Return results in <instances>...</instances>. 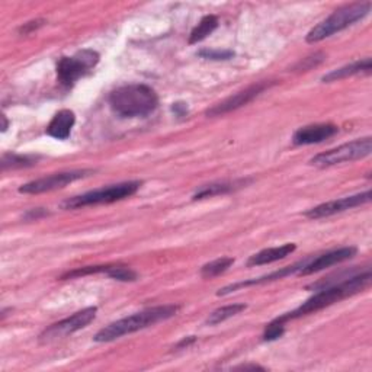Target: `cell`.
Listing matches in <instances>:
<instances>
[{
  "label": "cell",
  "mask_w": 372,
  "mask_h": 372,
  "mask_svg": "<svg viewBox=\"0 0 372 372\" xmlns=\"http://www.w3.org/2000/svg\"><path fill=\"white\" fill-rule=\"evenodd\" d=\"M246 309H247L246 304H230V306H224V307H222V309H218V310L212 311V313L208 316V318H207L206 323H207L208 326H217V325H219V323H223V321H226V320H228V318H231V317H234V316L240 314V313L245 311Z\"/></svg>",
  "instance_id": "obj_19"
},
{
  "label": "cell",
  "mask_w": 372,
  "mask_h": 372,
  "mask_svg": "<svg viewBox=\"0 0 372 372\" xmlns=\"http://www.w3.org/2000/svg\"><path fill=\"white\" fill-rule=\"evenodd\" d=\"M358 253V249L353 247V246H349V247H341V249H334V250H330V251H326L323 253V255H320L317 258H310L306 265H304L300 270V275L302 277H307V275H313V274H317L320 272V270H325L330 266H334V265H339V263H343L352 258L357 256Z\"/></svg>",
  "instance_id": "obj_12"
},
{
  "label": "cell",
  "mask_w": 372,
  "mask_h": 372,
  "mask_svg": "<svg viewBox=\"0 0 372 372\" xmlns=\"http://www.w3.org/2000/svg\"><path fill=\"white\" fill-rule=\"evenodd\" d=\"M196 337L195 336H188V337H183L180 342H178V345L175 346L176 349H185V348H189L192 343H195Z\"/></svg>",
  "instance_id": "obj_29"
},
{
  "label": "cell",
  "mask_w": 372,
  "mask_h": 372,
  "mask_svg": "<svg viewBox=\"0 0 372 372\" xmlns=\"http://www.w3.org/2000/svg\"><path fill=\"white\" fill-rule=\"evenodd\" d=\"M285 333V323L281 321L278 317L275 320L270 321V323L266 326L265 333H263V341L266 342H272L279 339Z\"/></svg>",
  "instance_id": "obj_24"
},
{
  "label": "cell",
  "mask_w": 372,
  "mask_h": 372,
  "mask_svg": "<svg viewBox=\"0 0 372 372\" xmlns=\"http://www.w3.org/2000/svg\"><path fill=\"white\" fill-rule=\"evenodd\" d=\"M198 56L201 59H206V60H230L234 57V52L231 49H219V48H204V49H199Z\"/></svg>",
  "instance_id": "obj_25"
},
{
  "label": "cell",
  "mask_w": 372,
  "mask_h": 372,
  "mask_svg": "<svg viewBox=\"0 0 372 372\" xmlns=\"http://www.w3.org/2000/svg\"><path fill=\"white\" fill-rule=\"evenodd\" d=\"M107 275L112 279L121 281V282H134L137 279V274L125 265H111L107 270Z\"/></svg>",
  "instance_id": "obj_22"
},
{
  "label": "cell",
  "mask_w": 372,
  "mask_h": 372,
  "mask_svg": "<svg viewBox=\"0 0 372 372\" xmlns=\"http://www.w3.org/2000/svg\"><path fill=\"white\" fill-rule=\"evenodd\" d=\"M218 28V18L215 15H207L201 20V22L194 28L189 36V44H198L206 40L208 36Z\"/></svg>",
  "instance_id": "obj_18"
},
{
  "label": "cell",
  "mask_w": 372,
  "mask_h": 372,
  "mask_svg": "<svg viewBox=\"0 0 372 372\" xmlns=\"http://www.w3.org/2000/svg\"><path fill=\"white\" fill-rule=\"evenodd\" d=\"M140 188H141V182L139 180L116 183V185L107 186V188L104 186V188L89 191L86 194L65 199L61 204V207L64 210H79V208L92 207V206L112 204V202L123 201L125 198L132 196Z\"/></svg>",
  "instance_id": "obj_5"
},
{
  "label": "cell",
  "mask_w": 372,
  "mask_h": 372,
  "mask_svg": "<svg viewBox=\"0 0 372 372\" xmlns=\"http://www.w3.org/2000/svg\"><path fill=\"white\" fill-rule=\"evenodd\" d=\"M180 310L179 306H175V304H166V306H157V307H150L146 309L140 313H134L128 317L120 318L114 321V323L105 326L104 329H100L93 341L99 343H107L120 339L123 336L135 333L139 330H143L146 327H150L153 325L160 323V321L172 318L178 314Z\"/></svg>",
  "instance_id": "obj_2"
},
{
  "label": "cell",
  "mask_w": 372,
  "mask_h": 372,
  "mask_svg": "<svg viewBox=\"0 0 372 372\" xmlns=\"http://www.w3.org/2000/svg\"><path fill=\"white\" fill-rule=\"evenodd\" d=\"M2 121H3V124H2V132H5L8 130V127H9V123L6 120V115H2Z\"/></svg>",
  "instance_id": "obj_31"
},
{
  "label": "cell",
  "mask_w": 372,
  "mask_h": 372,
  "mask_svg": "<svg viewBox=\"0 0 372 372\" xmlns=\"http://www.w3.org/2000/svg\"><path fill=\"white\" fill-rule=\"evenodd\" d=\"M371 69H372L371 59H364V60H358L355 63H350L348 65H343V67H341V69L332 70L330 73H327V75H325L323 77H321V80H323L325 83H332V82L342 80V79H346V77H350V76H355V75H359V73L369 75Z\"/></svg>",
  "instance_id": "obj_17"
},
{
  "label": "cell",
  "mask_w": 372,
  "mask_h": 372,
  "mask_svg": "<svg viewBox=\"0 0 372 372\" xmlns=\"http://www.w3.org/2000/svg\"><path fill=\"white\" fill-rule=\"evenodd\" d=\"M371 151H372V139L365 137V139L355 140V141L342 144L336 148L327 150L325 151V153H320L310 160V164L316 167H321V169L330 167V166L364 159L371 155Z\"/></svg>",
  "instance_id": "obj_7"
},
{
  "label": "cell",
  "mask_w": 372,
  "mask_h": 372,
  "mask_svg": "<svg viewBox=\"0 0 372 372\" xmlns=\"http://www.w3.org/2000/svg\"><path fill=\"white\" fill-rule=\"evenodd\" d=\"M44 24H45L44 20H37V21L26 22L20 28V33H24V36H26V33H31L33 31H37L38 28H41Z\"/></svg>",
  "instance_id": "obj_27"
},
{
  "label": "cell",
  "mask_w": 372,
  "mask_h": 372,
  "mask_svg": "<svg viewBox=\"0 0 372 372\" xmlns=\"http://www.w3.org/2000/svg\"><path fill=\"white\" fill-rule=\"evenodd\" d=\"M172 111L175 112L176 116H185L186 114H188V105H186L185 102H175L172 105Z\"/></svg>",
  "instance_id": "obj_28"
},
{
  "label": "cell",
  "mask_w": 372,
  "mask_h": 372,
  "mask_svg": "<svg viewBox=\"0 0 372 372\" xmlns=\"http://www.w3.org/2000/svg\"><path fill=\"white\" fill-rule=\"evenodd\" d=\"M42 215H47V211H44L42 208H37V210H31V211L26 214V218H28V219H33V218L38 219V218L42 217Z\"/></svg>",
  "instance_id": "obj_30"
},
{
  "label": "cell",
  "mask_w": 372,
  "mask_h": 372,
  "mask_svg": "<svg viewBox=\"0 0 372 372\" xmlns=\"http://www.w3.org/2000/svg\"><path fill=\"white\" fill-rule=\"evenodd\" d=\"M111 265H100V266H84V268H79L75 270H69V272H65L60 279H73V278H80V277H86V275H93V274H100V272H105L109 269Z\"/></svg>",
  "instance_id": "obj_23"
},
{
  "label": "cell",
  "mask_w": 372,
  "mask_h": 372,
  "mask_svg": "<svg viewBox=\"0 0 372 372\" xmlns=\"http://www.w3.org/2000/svg\"><path fill=\"white\" fill-rule=\"evenodd\" d=\"M37 157L33 156H22V155H15V153H6L2 156V171H8V169H21V167H29L37 164Z\"/></svg>",
  "instance_id": "obj_21"
},
{
  "label": "cell",
  "mask_w": 372,
  "mask_h": 372,
  "mask_svg": "<svg viewBox=\"0 0 372 372\" xmlns=\"http://www.w3.org/2000/svg\"><path fill=\"white\" fill-rule=\"evenodd\" d=\"M326 57L323 53H316L310 57H306L304 60H301L297 65H295V70H301V72H307L310 69H313V67L318 65L321 61H323Z\"/></svg>",
  "instance_id": "obj_26"
},
{
  "label": "cell",
  "mask_w": 372,
  "mask_h": 372,
  "mask_svg": "<svg viewBox=\"0 0 372 372\" xmlns=\"http://www.w3.org/2000/svg\"><path fill=\"white\" fill-rule=\"evenodd\" d=\"M371 281H372L371 268H366L365 270H355V272H352L346 278L337 282H332L323 286V288L317 290V293L311 298H309L306 302L301 304L298 309L290 313H285L279 316L278 318L284 321V323H286V321H290V320H295L302 316L317 313L348 297L362 293L371 285Z\"/></svg>",
  "instance_id": "obj_1"
},
{
  "label": "cell",
  "mask_w": 372,
  "mask_h": 372,
  "mask_svg": "<svg viewBox=\"0 0 372 372\" xmlns=\"http://www.w3.org/2000/svg\"><path fill=\"white\" fill-rule=\"evenodd\" d=\"M371 6H372L371 2H364V3H352L336 9L329 18H326L323 22H320L307 33L306 38L307 42L310 44L320 42L334 36V33L349 28L355 22L364 20L371 12Z\"/></svg>",
  "instance_id": "obj_4"
},
{
  "label": "cell",
  "mask_w": 372,
  "mask_h": 372,
  "mask_svg": "<svg viewBox=\"0 0 372 372\" xmlns=\"http://www.w3.org/2000/svg\"><path fill=\"white\" fill-rule=\"evenodd\" d=\"M233 263H234L233 258L215 259V261H212V262H210V263L201 268V277L206 278V279H210V278L222 275L226 272V270H228V268H231Z\"/></svg>",
  "instance_id": "obj_20"
},
{
  "label": "cell",
  "mask_w": 372,
  "mask_h": 372,
  "mask_svg": "<svg viewBox=\"0 0 372 372\" xmlns=\"http://www.w3.org/2000/svg\"><path fill=\"white\" fill-rule=\"evenodd\" d=\"M76 123V115L70 109H61L59 111L53 120L49 121L45 132L56 140H67L70 137L72 130Z\"/></svg>",
  "instance_id": "obj_14"
},
{
  "label": "cell",
  "mask_w": 372,
  "mask_h": 372,
  "mask_svg": "<svg viewBox=\"0 0 372 372\" xmlns=\"http://www.w3.org/2000/svg\"><path fill=\"white\" fill-rule=\"evenodd\" d=\"M96 313H98L96 307H88V309H83L82 311L75 313L70 317L59 321V323L52 325L40 334V342L42 343L54 342V341L63 339V337H67L69 334H73L75 332L84 329L95 320Z\"/></svg>",
  "instance_id": "obj_8"
},
{
  "label": "cell",
  "mask_w": 372,
  "mask_h": 372,
  "mask_svg": "<svg viewBox=\"0 0 372 372\" xmlns=\"http://www.w3.org/2000/svg\"><path fill=\"white\" fill-rule=\"evenodd\" d=\"M339 132V127L334 124H313L298 128L293 135L295 146H311L323 143Z\"/></svg>",
  "instance_id": "obj_13"
},
{
  "label": "cell",
  "mask_w": 372,
  "mask_h": 372,
  "mask_svg": "<svg viewBox=\"0 0 372 372\" xmlns=\"http://www.w3.org/2000/svg\"><path fill=\"white\" fill-rule=\"evenodd\" d=\"M371 198H372L371 191H365L362 194H357V195H350V196L325 202V204H320V206L309 210L304 215H306L307 218H311V219L332 217L334 214H339V212H343V211H348L352 208L361 207L364 204H368Z\"/></svg>",
  "instance_id": "obj_11"
},
{
  "label": "cell",
  "mask_w": 372,
  "mask_h": 372,
  "mask_svg": "<svg viewBox=\"0 0 372 372\" xmlns=\"http://www.w3.org/2000/svg\"><path fill=\"white\" fill-rule=\"evenodd\" d=\"M250 180L249 179H240V180H230V182H215V183H210L202 186L201 189H198L192 199L194 201H199V199H206V198H211L215 195H224L228 192H233L235 189H240L243 186H246Z\"/></svg>",
  "instance_id": "obj_16"
},
{
  "label": "cell",
  "mask_w": 372,
  "mask_h": 372,
  "mask_svg": "<svg viewBox=\"0 0 372 372\" xmlns=\"http://www.w3.org/2000/svg\"><path fill=\"white\" fill-rule=\"evenodd\" d=\"M109 107L120 118H144L159 107V96L147 84H127L109 95Z\"/></svg>",
  "instance_id": "obj_3"
},
{
  "label": "cell",
  "mask_w": 372,
  "mask_h": 372,
  "mask_svg": "<svg viewBox=\"0 0 372 372\" xmlns=\"http://www.w3.org/2000/svg\"><path fill=\"white\" fill-rule=\"evenodd\" d=\"M91 173H93V171H69V172L54 173V175L40 178V179H36V180L22 185L20 188V192L28 194V195H38V194H44V192H52L56 189H61V188H64V186L70 185V183L82 179V178H86Z\"/></svg>",
  "instance_id": "obj_10"
},
{
  "label": "cell",
  "mask_w": 372,
  "mask_h": 372,
  "mask_svg": "<svg viewBox=\"0 0 372 372\" xmlns=\"http://www.w3.org/2000/svg\"><path fill=\"white\" fill-rule=\"evenodd\" d=\"M99 54L92 48H84L72 57H61L57 63V80L64 88H72L73 84L91 73L99 63Z\"/></svg>",
  "instance_id": "obj_6"
},
{
  "label": "cell",
  "mask_w": 372,
  "mask_h": 372,
  "mask_svg": "<svg viewBox=\"0 0 372 372\" xmlns=\"http://www.w3.org/2000/svg\"><path fill=\"white\" fill-rule=\"evenodd\" d=\"M274 84H277L275 80H262V82H258L255 84H250V86L246 88L245 91L234 93V95L228 96L227 99H224L223 102H219V104L214 105L212 108H210L206 112V115L207 116H219V115H226L231 111L239 109L242 107H246L247 104L251 102L253 99H256L265 91H268L269 88H272Z\"/></svg>",
  "instance_id": "obj_9"
},
{
  "label": "cell",
  "mask_w": 372,
  "mask_h": 372,
  "mask_svg": "<svg viewBox=\"0 0 372 372\" xmlns=\"http://www.w3.org/2000/svg\"><path fill=\"white\" fill-rule=\"evenodd\" d=\"M297 246L294 243H285L279 247H269L265 250H261L256 255L250 256L247 261V266H262V265H269L278 261L285 259L286 256H290L291 253H294Z\"/></svg>",
  "instance_id": "obj_15"
}]
</instances>
